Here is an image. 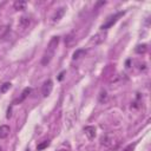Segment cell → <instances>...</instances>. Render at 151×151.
<instances>
[{
    "instance_id": "1",
    "label": "cell",
    "mask_w": 151,
    "mask_h": 151,
    "mask_svg": "<svg viewBox=\"0 0 151 151\" xmlns=\"http://www.w3.org/2000/svg\"><path fill=\"white\" fill-rule=\"evenodd\" d=\"M58 44H59V37H53V38L50 40L48 46H47V50H46V52L44 53L42 59H41V64H42V65H47V64L52 60V58H53V55H54V52H55V50H57Z\"/></svg>"
},
{
    "instance_id": "2",
    "label": "cell",
    "mask_w": 151,
    "mask_h": 151,
    "mask_svg": "<svg viewBox=\"0 0 151 151\" xmlns=\"http://www.w3.org/2000/svg\"><path fill=\"white\" fill-rule=\"evenodd\" d=\"M119 140H120V137H117L116 133H109V134H106V136L101 139V143H103L105 146L116 147V146L119 144Z\"/></svg>"
},
{
    "instance_id": "3",
    "label": "cell",
    "mask_w": 151,
    "mask_h": 151,
    "mask_svg": "<svg viewBox=\"0 0 151 151\" xmlns=\"http://www.w3.org/2000/svg\"><path fill=\"white\" fill-rule=\"evenodd\" d=\"M123 14H124V12H118V13H116V14H113V15L109 17V18H107V20H106V21L100 26V28H101V29H107V28H109V27H111L113 24H116V22H117V20H118Z\"/></svg>"
},
{
    "instance_id": "4",
    "label": "cell",
    "mask_w": 151,
    "mask_h": 151,
    "mask_svg": "<svg viewBox=\"0 0 151 151\" xmlns=\"http://www.w3.org/2000/svg\"><path fill=\"white\" fill-rule=\"evenodd\" d=\"M105 38H106V33L105 32H98L97 34L91 37V39L88 41V45L90 46H97V45L101 44L105 40Z\"/></svg>"
},
{
    "instance_id": "5",
    "label": "cell",
    "mask_w": 151,
    "mask_h": 151,
    "mask_svg": "<svg viewBox=\"0 0 151 151\" xmlns=\"http://www.w3.org/2000/svg\"><path fill=\"white\" fill-rule=\"evenodd\" d=\"M52 88H53V83H52L51 79H47V80L44 83L42 87H41L42 96H44V97H48V96L51 94V92H52Z\"/></svg>"
},
{
    "instance_id": "6",
    "label": "cell",
    "mask_w": 151,
    "mask_h": 151,
    "mask_svg": "<svg viewBox=\"0 0 151 151\" xmlns=\"http://www.w3.org/2000/svg\"><path fill=\"white\" fill-rule=\"evenodd\" d=\"M11 129L8 125H0V139H5L8 137Z\"/></svg>"
},
{
    "instance_id": "7",
    "label": "cell",
    "mask_w": 151,
    "mask_h": 151,
    "mask_svg": "<svg viewBox=\"0 0 151 151\" xmlns=\"http://www.w3.org/2000/svg\"><path fill=\"white\" fill-rule=\"evenodd\" d=\"M65 14V7H60V8H58L57 11H55V13H54V15H53V22H58L61 18H63V15Z\"/></svg>"
},
{
    "instance_id": "8",
    "label": "cell",
    "mask_w": 151,
    "mask_h": 151,
    "mask_svg": "<svg viewBox=\"0 0 151 151\" xmlns=\"http://www.w3.org/2000/svg\"><path fill=\"white\" fill-rule=\"evenodd\" d=\"M29 22H31L29 18L24 15V17H21V18L19 19V27L22 28V29H25V28H27V27L29 26Z\"/></svg>"
},
{
    "instance_id": "9",
    "label": "cell",
    "mask_w": 151,
    "mask_h": 151,
    "mask_svg": "<svg viewBox=\"0 0 151 151\" xmlns=\"http://www.w3.org/2000/svg\"><path fill=\"white\" fill-rule=\"evenodd\" d=\"M84 131H85V134L87 136L88 139H93L94 138V136H96V127L94 126H86L84 129Z\"/></svg>"
},
{
    "instance_id": "10",
    "label": "cell",
    "mask_w": 151,
    "mask_h": 151,
    "mask_svg": "<svg viewBox=\"0 0 151 151\" xmlns=\"http://www.w3.org/2000/svg\"><path fill=\"white\" fill-rule=\"evenodd\" d=\"M29 93H31V87H26V88H24V91H22V93H21L20 98H18V99L14 101V104H18V103L24 101V100L27 98V96H28Z\"/></svg>"
},
{
    "instance_id": "11",
    "label": "cell",
    "mask_w": 151,
    "mask_h": 151,
    "mask_svg": "<svg viewBox=\"0 0 151 151\" xmlns=\"http://www.w3.org/2000/svg\"><path fill=\"white\" fill-rule=\"evenodd\" d=\"M26 5H27L26 1L18 0V1H15V2L13 4V7H14V9H17V11H22V9L26 8Z\"/></svg>"
},
{
    "instance_id": "12",
    "label": "cell",
    "mask_w": 151,
    "mask_h": 151,
    "mask_svg": "<svg viewBox=\"0 0 151 151\" xmlns=\"http://www.w3.org/2000/svg\"><path fill=\"white\" fill-rule=\"evenodd\" d=\"M11 85H12L11 83H5V84H2L1 87H0V92H1V93H5L7 90L11 88Z\"/></svg>"
},
{
    "instance_id": "13",
    "label": "cell",
    "mask_w": 151,
    "mask_h": 151,
    "mask_svg": "<svg viewBox=\"0 0 151 151\" xmlns=\"http://www.w3.org/2000/svg\"><path fill=\"white\" fill-rule=\"evenodd\" d=\"M50 145V140H44L42 143H40V144H38V146H37V149L40 151V150H44L45 147H47Z\"/></svg>"
},
{
    "instance_id": "14",
    "label": "cell",
    "mask_w": 151,
    "mask_h": 151,
    "mask_svg": "<svg viewBox=\"0 0 151 151\" xmlns=\"http://www.w3.org/2000/svg\"><path fill=\"white\" fill-rule=\"evenodd\" d=\"M106 100H107L106 91H101V92H100V96H99V101H100V103H105Z\"/></svg>"
},
{
    "instance_id": "15",
    "label": "cell",
    "mask_w": 151,
    "mask_h": 151,
    "mask_svg": "<svg viewBox=\"0 0 151 151\" xmlns=\"http://www.w3.org/2000/svg\"><path fill=\"white\" fill-rule=\"evenodd\" d=\"M145 51H146V45H145V44L139 45V46L136 48V52H137V53H144Z\"/></svg>"
},
{
    "instance_id": "16",
    "label": "cell",
    "mask_w": 151,
    "mask_h": 151,
    "mask_svg": "<svg viewBox=\"0 0 151 151\" xmlns=\"http://www.w3.org/2000/svg\"><path fill=\"white\" fill-rule=\"evenodd\" d=\"M83 53H85V51H84V50H78V51H76V52L73 53V59H78V58H79V55H80V54H83Z\"/></svg>"
},
{
    "instance_id": "17",
    "label": "cell",
    "mask_w": 151,
    "mask_h": 151,
    "mask_svg": "<svg viewBox=\"0 0 151 151\" xmlns=\"http://www.w3.org/2000/svg\"><path fill=\"white\" fill-rule=\"evenodd\" d=\"M134 146H136V144H130V145H127L123 151H133Z\"/></svg>"
},
{
    "instance_id": "18",
    "label": "cell",
    "mask_w": 151,
    "mask_h": 151,
    "mask_svg": "<svg viewBox=\"0 0 151 151\" xmlns=\"http://www.w3.org/2000/svg\"><path fill=\"white\" fill-rule=\"evenodd\" d=\"M0 151H1V149H0Z\"/></svg>"
}]
</instances>
